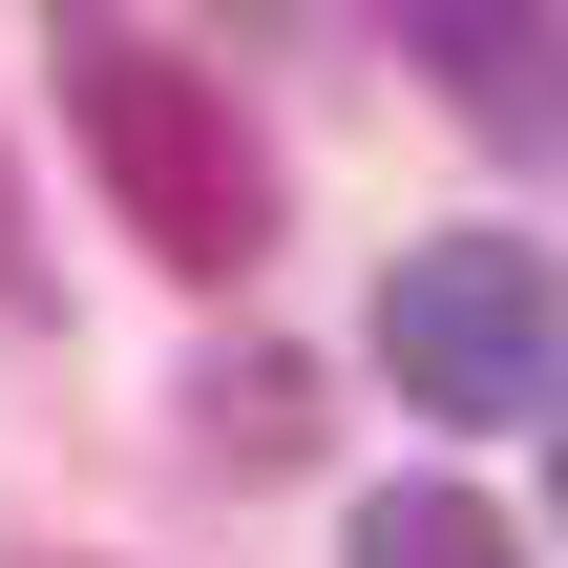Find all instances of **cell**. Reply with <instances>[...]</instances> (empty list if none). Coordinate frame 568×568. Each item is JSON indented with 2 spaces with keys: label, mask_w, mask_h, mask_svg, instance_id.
Returning <instances> with one entry per match:
<instances>
[{
  "label": "cell",
  "mask_w": 568,
  "mask_h": 568,
  "mask_svg": "<svg viewBox=\"0 0 568 568\" xmlns=\"http://www.w3.org/2000/svg\"><path fill=\"white\" fill-rule=\"evenodd\" d=\"M63 105H84V169L126 190V232H148L169 274H253V253H274V169H253V126H232L211 63L84 21V42H63Z\"/></svg>",
  "instance_id": "obj_1"
},
{
  "label": "cell",
  "mask_w": 568,
  "mask_h": 568,
  "mask_svg": "<svg viewBox=\"0 0 568 568\" xmlns=\"http://www.w3.org/2000/svg\"><path fill=\"white\" fill-rule=\"evenodd\" d=\"M379 379L422 422H568V274L527 232H422L379 274Z\"/></svg>",
  "instance_id": "obj_2"
},
{
  "label": "cell",
  "mask_w": 568,
  "mask_h": 568,
  "mask_svg": "<svg viewBox=\"0 0 568 568\" xmlns=\"http://www.w3.org/2000/svg\"><path fill=\"white\" fill-rule=\"evenodd\" d=\"M379 21L485 148H568V0H379Z\"/></svg>",
  "instance_id": "obj_3"
},
{
  "label": "cell",
  "mask_w": 568,
  "mask_h": 568,
  "mask_svg": "<svg viewBox=\"0 0 568 568\" xmlns=\"http://www.w3.org/2000/svg\"><path fill=\"white\" fill-rule=\"evenodd\" d=\"M337 568H527V527H506L485 485H400V506H358Z\"/></svg>",
  "instance_id": "obj_4"
},
{
  "label": "cell",
  "mask_w": 568,
  "mask_h": 568,
  "mask_svg": "<svg viewBox=\"0 0 568 568\" xmlns=\"http://www.w3.org/2000/svg\"><path fill=\"white\" fill-rule=\"evenodd\" d=\"M548 527H568V422H548Z\"/></svg>",
  "instance_id": "obj_5"
}]
</instances>
